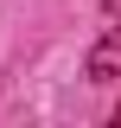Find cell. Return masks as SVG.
<instances>
[{"instance_id":"1","label":"cell","mask_w":121,"mask_h":128,"mask_svg":"<svg viewBox=\"0 0 121 128\" xmlns=\"http://www.w3.org/2000/svg\"><path fill=\"white\" fill-rule=\"evenodd\" d=\"M89 77H96V83L121 77V0H115V13H108L102 38H96V51H89Z\"/></svg>"},{"instance_id":"2","label":"cell","mask_w":121,"mask_h":128,"mask_svg":"<svg viewBox=\"0 0 121 128\" xmlns=\"http://www.w3.org/2000/svg\"><path fill=\"white\" fill-rule=\"evenodd\" d=\"M115 122H121V109H115Z\"/></svg>"}]
</instances>
